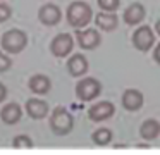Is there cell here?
I'll list each match as a JSON object with an SVG mask.
<instances>
[{"label": "cell", "mask_w": 160, "mask_h": 155, "mask_svg": "<svg viewBox=\"0 0 160 155\" xmlns=\"http://www.w3.org/2000/svg\"><path fill=\"white\" fill-rule=\"evenodd\" d=\"M91 17H93V9L84 0L71 2L67 10H66V19L69 23V26H72L74 29H83V28H86L88 23H91Z\"/></svg>", "instance_id": "6da1fadb"}, {"label": "cell", "mask_w": 160, "mask_h": 155, "mask_svg": "<svg viewBox=\"0 0 160 155\" xmlns=\"http://www.w3.org/2000/svg\"><path fill=\"white\" fill-rule=\"evenodd\" d=\"M50 129L57 134V136H66L72 131L74 127V117L66 107H55L50 116Z\"/></svg>", "instance_id": "7a4b0ae2"}, {"label": "cell", "mask_w": 160, "mask_h": 155, "mask_svg": "<svg viewBox=\"0 0 160 155\" xmlns=\"http://www.w3.org/2000/svg\"><path fill=\"white\" fill-rule=\"evenodd\" d=\"M2 43V48H4L7 54H19L26 48L28 45V34L22 29H18V28H12V29L5 31V34L0 40Z\"/></svg>", "instance_id": "3957f363"}, {"label": "cell", "mask_w": 160, "mask_h": 155, "mask_svg": "<svg viewBox=\"0 0 160 155\" xmlns=\"http://www.w3.org/2000/svg\"><path fill=\"white\" fill-rule=\"evenodd\" d=\"M102 93V83L97 78H83L76 83V96L81 102L95 100Z\"/></svg>", "instance_id": "277c9868"}, {"label": "cell", "mask_w": 160, "mask_h": 155, "mask_svg": "<svg viewBox=\"0 0 160 155\" xmlns=\"http://www.w3.org/2000/svg\"><path fill=\"white\" fill-rule=\"evenodd\" d=\"M132 45L139 52H148L155 45V33L150 26L143 24L132 33Z\"/></svg>", "instance_id": "5b68a950"}, {"label": "cell", "mask_w": 160, "mask_h": 155, "mask_svg": "<svg viewBox=\"0 0 160 155\" xmlns=\"http://www.w3.org/2000/svg\"><path fill=\"white\" fill-rule=\"evenodd\" d=\"M72 48H74V38L69 33H60L57 36H53V40L50 41V52H52V55H55L59 59L67 57L72 52Z\"/></svg>", "instance_id": "8992f818"}, {"label": "cell", "mask_w": 160, "mask_h": 155, "mask_svg": "<svg viewBox=\"0 0 160 155\" xmlns=\"http://www.w3.org/2000/svg\"><path fill=\"white\" fill-rule=\"evenodd\" d=\"M76 40L83 50H95L98 45L102 43V36L97 29L93 28H83V29H78L76 33Z\"/></svg>", "instance_id": "52a82bcc"}, {"label": "cell", "mask_w": 160, "mask_h": 155, "mask_svg": "<svg viewBox=\"0 0 160 155\" xmlns=\"http://www.w3.org/2000/svg\"><path fill=\"white\" fill-rule=\"evenodd\" d=\"M114 114H115L114 103L107 102V100L95 103V105H91L90 109H88V117H90L93 122H102V121H107V119H110Z\"/></svg>", "instance_id": "ba28073f"}, {"label": "cell", "mask_w": 160, "mask_h": 155, "mask_svg": "<svg viewBox=\"0 0 160 155\" xmlns=\"http://www.w3.org/2000/svg\"><path fill=\"white\" fill-rule=\"evenodd\" d=\"M38 19L45 26H55L62 19V12H60V9L55 3H45L38 10Z\"/></svg>", "instance_id": "9c48e42d"}, {"label": "cell", "mask_w": 160, "mask_h": 155, "mask_svg": "<svg viewBox=\"0 0 160 155\" xmlns=\"http://www.w3.org/2000/svg\"><path fill=\"white\" fill-rule=\"evenodd\" d=\"M66 65H67L69 74L74 76V78H81V76H84L88 72V69H90V62H88V59L84 57L83 54L71 55Z\"/></svg>", "instance_id": "30bf717a"}, {"label": "cell", "mask_w": 160, "mask_h": 155, "mask_svg": "<svg viewBox=\"0 0 160 155\" xmlns=\"http://www.w3.org/2000/svg\"><path fill=\"white\" fill-rule=\"evenodd\" d=\"M122 107L129 112H134V110H139L143 107V102H145V96L139 90H134V88H129L122 93Z\"/></svg>", "instance_id": "8fae6325"}, {"label": "cell", "mask_w": 160, "mask_h": 155, "mask_svg": "<svg viewBox=\"0 0 160 155\" xmlns=\"http://www.w3.org/2000/svg\"><path fill=\"white\" fill-rule=\"evenodd\" d=\"M145 16H146L145 5L139 3V2H134L124 10L122 19H124V23L128 24V26H136V24H139L143 19H145Z\"/></svg>", "instance_id": "7c38bea8"}, {"label": "cell", "mask_w": 160, "mask_h": 155, "mask_svg": "<svg viewBox=\"0 0 160 155\" xmlns=\"http://www.w3.org/2000/svg\"><path fill=\"white\" fill-rule=\"evenodd\" d=\"M21 117H22V109H21V105L16 103V102L7 103V105H4L2 110H0V119L4 121L5 124H9V126L18 124L19 121H21Z\"/></svg>", "instance_id": "4fadbf2b"}, {"label": "cell", "mask_w": 160, "mask_h": 155, "mask_svg": "<svg viewBox=\"0 0 160 155\" xmlns=\"http://www.w3.org/2000/svg\"><path fill=\"white\" fill-rule=\"evenodd\" d=\"M24 107H26V114L31 119H43L48 114V103L42 98H29Z\"/></svg>", "instance_id": "5bb4252c"}, {"label": "cell", "mask_w": 160, "mask_h": 155, "mask_svg": "<svg viewBox=\"0 0 160 155\" xmlns=\"http://www.w3.org/2000/svg\"><path fill=\"white\" fill-rule=\"evenodd\" d=\"M28 86L33 93H36V95H47V93L52 90V81H50V78L45 74H35V76L29 78Z\"/></svg>", "instance_id": "9a60e30c"}, {"label": "cell", "mask_w": 160, "mask_h": 155, "mask_svg": "<svg viewBox=\"0 0 160 155\" xmlns=\"http://www.w3.org/2000/svg\"><path fill=\"white\" fill-rule=\"evenodd\" d=\"M95 24L100 28L102 31H112L117 28L119 17L115 12H108V10H102L95 16Z\"/></svg>", "instance_id": "2e32d148"}, {"label": "cell", "mask_w": 160, "mask_h": 155, "mask_svg": "<svg viewBox=\"0 0 160 155\" xmlns=\"http://www.w3.org/2000/svg\"><path fill=\"white\" fill-rule=\"evenodd\" d=\"M139 134L145 140H155L160 134V122L157 119H146L139 126Z\"/></svg>", "instance_id": "e0dca14e"}, {"label": "cell", "mask_w": 160, "mask_h": 155, "mask_svg": "<svg viewBox=\"0 0 160 155\" xmlns=\"http://www.w3.org/2000/svg\"><path fill=\"white\" fill-rule=\"evenodd\" d=\"M112 131L108 129V127H98V129L93 131V134H91V140H93L95 145H98V147H105V145H108L112 141Z\"/></svg>", "instance_id": "ac0fdd59"}, {"label": "cell", "mask_w": 160, "mask_h": 155, "mask_svg": "<svg viewBox=\"0 0 160 155\" xmlns=\"http://www.w3.org/2000/svg\"><path fill=\"white\" fill-rule=\"evenodd\" d=\"M12 147L14 148H33V140L28 134H18L12 138Z\"/></svg>", "instance_id": "d6986e66"}, {"label": "cell", "mask_w": 160, "mask_h": 155, "mask_svg": "<svg viewBox=\"0 0 160 155\" xmlns=\"http://www.w3.org/2000/svg\"><path fill=\"white\" fill-rule=\"evenodd\" d=\"M98 7L102 10H108V12H115L121 5V0H97Z\"/></svg>", "instance_id": "ffe728a7"}, {"label": "cell", "mask_w": 160, "mask_h": 155, "mask_svg": "<svg viewBox=\"0 0 160 155\" xmlns=\"http://www.w3.org/2000/svg\"><path fill=\"white\" fill-rule=\"evenodd\" d=\"M4 48H0V72H5L11 69L12 65V60L9 59V55L5 54V52H2Z\"/></svg>", "instance_id": "44dd1931"}, {"label": "cell", "mask_w": 160, "mask_h": 155, "mask_svg": "<svg viewBox=\"0 0 160 155\" xmlns=\"http://www.w3.org/2000/svg\"><path fill=\"white\" fill-rule=\"evenodd\" d=\"M11 16H12V9L7 5V3L0 2V23H5Z\"/></svg>", "instance_id": "7402d4cb"}, {"label": "cell", "mask_w": 160, "mask_h": 155, "mask_svg": "<svg viewBox=\"0 0 160 155\" xmlns=\"http://www.w3.org/2000/svg\"><path fill=\"white\" fill-rule=\"evenodd\" d=\"M7 95H9V91H7V86H5L4 83L0 81V103H2L5 98H7Z\"/></svg>", "instance_id": "603a6c76"}, {"label": "cell", "mask_w": 160, "mask_h": 155, "mask_svg": "<svg viewBox=\"0 0 160 155\" xmlns=\"http://www.w3.org/2000/svg\"><path fill=\"white\" fill-rule=\"evenodd\" d=\"M153 60L160 65V43H157L155 50H153Z\"/></svg>", "instance_id": "cb8c5ba5"}, {"label": "cell", "mask_w": 160, "mask_h": 155, "mask_svg": "<svg viewBox=\"0 0 160 155\" xmlns=\"http://www.w3.org/2000/svg\"><path fill=\"white\" fill-rule=\"evenodd\" d=\"M155 31H157V34H158V36H160V19L157 21V23H155Z\"/></svg>", "instance_id": "d4e9b609"}]
</instances>
